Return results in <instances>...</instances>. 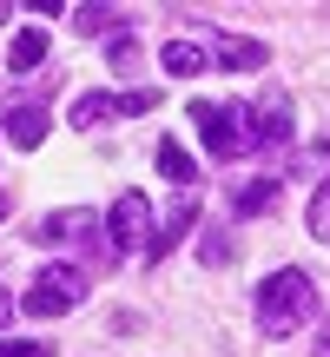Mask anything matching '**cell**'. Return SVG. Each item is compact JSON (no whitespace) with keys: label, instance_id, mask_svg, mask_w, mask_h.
<instances>
[{"label":"cell","instance_id":"6da1fadb","mask_svg":"<svg viewBox=\"0 0 330 357\" xmlns=\"http://www.w3.org/2000/svg\"><path fill=\"white\" fill-rule=\"evenodd\" d=\"M311 305H317V291H311V271H297V265L271 271V278L258 284V331H265V337H291L297 324L311 318Z\"/></svg>","mask_w":330,"mask_h":357},{"label":"cell","instance_id":"7a4b0ae2","mask_svg":"<svg viewBox=\"0 0 330 357\" xmlns=\"http://www.w3.org/2000/svg\"><path fill=\"white\" fill-rule=\"evenodd\" d=\"M191 119L205 126V153L212 159H244V153H258V139H251V113L244 106H212V100H191Z\"/></svg>","mask_w":330,"mask_h":357},{"label":"cell","instance_id":"3957f363","mask_svg":"<svg viewBox=\"0 0 330 357\" xmlns=\"http://www.w3.org/2000/svg\"><path fill=\"white\" fill-rule=\"evenodd\" d=\"M79 298H86V271H79V265H47L33 284H26L20 311H33V318H60V311H73Z\"/></svg>","mask_w":330,"mask_h":357},{"label":"cell","instance_id":"277c9868","mask_svg":"<svg viewBox=\"0 0 330 357\" xmlns=\"http://www.w3.org/2000/svg\"><path fill=\"white\" fill-rule=\"evenodd\" d=\"M106 231H113L119 252L126 245H152V205H146V192H119L113 212H106Z\"/></svg>","mask_w":330,"mask_h":357},{"label":"cell","instance_id":"5b68a950","mask_svg":"<svg viewBox=\"0 0 330 357\" xmlns=\"http://www.w3.org/2000/svg\"><path fill=\"white\" fill-rule=\"evenodd\" d=\"M251 139H258V153H278V146L291 139V100H284L278 86H265V100H258V113H251Z\"/></svg>","mask_w":330,"mask_h":357},{"label":"cell","instance_id":"8992f818","mask_svg":"<svg viewBox=\"0 0 330 357\" xmlns=\"http://www.w3.org/2000/svg\"><path fill=\"white\" fill-rule=\"evenodd\" d=\"M212 60L225 66V73H258V66L271 60V47H265V40H244V33H225Z\"/></svg>","mask_w":330,"mask_h":357},{"label":"cell","instance_id":"52a82bcc","mask_svg":"<svg viewBox=\"0 0 330 357\" xmlns=\"http://www.w3.org/2000/svg\"><path fill=\"white\" fill-rule=\"evenodd\" d=\"M100 231V218L86 212V205H73V212H53L47 225H40V245H79V238H93Z\"/></svg>","mask_w":330,"mask_h":357},{"label":"cell","instance_id":"ba28073f","mask_svg":"<svg viewBox=\"0 0 330 357\" xmlns=\"http://www.w3.org/2000/svg\"><path fill=\"white\" fill-rule=\"evenodd\" d=\"M278 205H284V185H278V178H251V185L231 199V212H238V218H265V212H278Z\"/></svg>","mask_w":330,"mask_h":357},{"label":"cell","instance_id":"9c48e42d","mask_svg":"<svg viewBox=\"0 0 330 357\" xmlns=\"http://www.w3.org/2000/svg\"><path fill=\"white\" fill-rule=\"evenodd\" d=\"M7 139L20 146V153H33V146L47 139V113H40V106H7Z\"/></svg>","mask_w":330,"mask_h":357},{"label":"cell","instance_id":"30bf717a","mask_svg":"<svg viewBox=\"0 0 330 357\" xmlns=\"http://www.w3.org/2000/svg\"><path fill=\"white\" fill-rule=\"evenodd\" d=\"M191 225H198V205H191V199H185V205H178V212H172V218H165V225L152 231V245H146V258H152V265H159V258H165V252H172V245H178V238H185V231H191Z\"/></svg>","mask_w":330,"mask_h":357},{"label":"cell","instance_id":"8fae6325","mask_svg":"<svg viewBox=\"0 0 330 357\" xmlns=\"http://www.w3.org/2000/svg\"><path fill=\"white\" fill-rule=\"evenodd\" d=\"M40 60H47V26H20L13 47H7V66H13V73H33Z\"/></svg>","mask_w":330,"mask_h":357},{"label":"cell","instance_id":"7c38bea8","mask_svg":"<svg viewBox=\"0 0 330 357\" xmlns=\"http://www.w3.org/2000/svg\"><path fill=\"white\" fill-rule=\"evenodd\" d=\"M159 66H165V73H178V79H191V73H205V47H191V40H165V47H159Z\"/></svg>","mask_w":330,"mask_h":357},{"label":"cell","instance_id":"4fadbf2b","mask_svg":"<svg viewBox=\"0 0 330 357\" xmlns=\"http://www.w3.org/2000/svg\"><path fill=\"white\" fill-rule=\"evenodd\" d=\"M113 113H119L113 93H86V100H73V113H66V119H73V132H93V126H106Z\"/></svg>","mask_w":330,"mask_h":357},{"label":"cell","instance_id":"5bb4252c","mask_svg":"<svg viewBox=\"0 0 330 357\" xmlns=\"http://www.w3.org/2000/svg\"><path fill=\"white\" fill-rule=\"evenodd\" d=\"M159 172L172 178V185H198V166H191V153H185L178 139H165V146H159Z\"/></svg>","mask_w":330,"mask_h":357},{"label":"cell","instance_id":"9a60e30c","mask_svg":"<svg viewBox=\"0 0 330 357\" xmlns=\"http://www.w3.org/2000/svg\"><path fill=\"white\" fill-rule=\"evenodd\" d=\"M198 265H231V231H225V225H205V238H198Z\"/></svg>","mask_w":330,"mask_h":357},{"label":"cell","instance_id":"2e32d148","mask_svg":"<svg viewBox=\"0 0 330 357\" xmlns=\"http://www.w3.org/2000/svg\"><path fill=\"white\" fill-rule=\"evenodd\" d=\"M113 100H119V119H139V113H152V106H159V93L139 86V93H113Z\"/></svg>","mask_w":330,"mask_h":357},{"label":"cell","instance_id":"e0dca14e","mask_svg":"<svg viewBox=\"0 0 330 357\" xmlns=\"http://www.w3.org/2000/svg\"><path fill=\"white\" fill-rule=\"evenodd\" d=\"M73 20H79V33H106V26H126V20H119L113 7H79Z\"/></svg>","mask_w":330,"mask_h":357},{"label":"cell","instance_id":"ac0fdd59","mask_svg":"<svg viewBox=\"0 0 330 357\" xmlns=\"http://www.w3.org/2000/svg\"><path fill=\"white\" fill-rule=\"evenodd\" d=\"M311 238L330 245V185H317V199H311Z\"/></svg>","mask_w":330,"mask_h":357},{"label":"cell","instance_id":"d6986e66","mask_svg":"<svg viewBox=\"0 0 330 357\" xmlns=\"http://www.w3.org/2000/svg\"><path fill=\"white\" fill-rule=\"evenodd\" d=\"M311 357H330V324H324V331H317V351H311Z\"/></svg>","mask_w":330,"mask_h":357},{"label":"cell","instance_id":"ffe728a7","mask_svg":"<svg viewBox=\"0 0 330 357\" xmlns=\"http://www.w3.org/2000/svg\"><path fill=\"white\" fill-rule=\"evenodd\" d=\"M13 318V291H0V324H7Z\"/></svg>","mask_w":330,"mask_h":357},{"label":"cell","instance_id":"44dd1931","mask_svg":"<svg viewBox=\"0 0 330 357\" xmlns=\"http://www.w3.org/2000/svg\"><path fill=\"white\" fill-rule=\"evenodd\" d=\"M20 357H53V351L47 344H20Z\"/></svg>","mask_w":330,"mask_h":357},{"label":"cell","instance_id":"7402d4cb","mask_svg":"<svg viewBox=\"0 0 330 357\" xmlns=\"http://www.w3.org/2000/svg\"><path fill=\"white\" fill-rule=\"evenodd\" d=\"M0 357H20V344H13V337H0Z\"/></svg>","mask_w":330,"mask_h":357},{"label":"cell","instance_id":"603a6c76","mask_svg":"<svg viewBox=\"0 0 330 357\" xmlns=\"http://www.w3.org/2000/svg\"><path fill=\"white\" fill-rule=\"evenodd\" d=\"M7 212H13V199H7V192H0V218H7Z\"/></svg>","mask_w":330,"mask_h":357}]
</instances>
